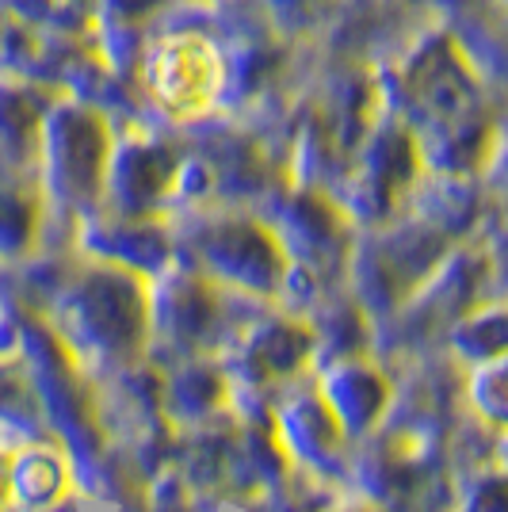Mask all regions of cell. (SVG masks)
<instances>
[{
    "instance_id": "cell-1",
    "label": "cell",
    "mask_w": 508,
    "mask_h": 512,
    "mask_svg": "<svg viewBox=\"0 0 508 512\" xmlns=\"http://www.w3.org/2000/svg\"><path fill=\"white\" fill-rule=\"evenodd\" d=\"M96 383L127 371L149 352V276L73 253V268L43 310Z\"/></svg>"
},
{
    "instance_id": "cell-2",
    "label": "cell",
    "mask_w": 508,
    "mask_h": 512,
    "mask_svg": "<svg viewBox=\"0 0 508 512\" xmlns=\"http://www.w3.org/2000/svg\"><path fill=\"white\" fill-rule=\"evenodd\" d=\"M169 230L172 245L218 287L256 302H276L287 253L264 214L214 203L203 211L172 214Z\"/></svg>"
},
{
    "instance_id": "cell-3",
    "label": "cell",
    "mask_w": 508,
    "mask_h": 512,
    "mask_svg": "<svg viewBox=\"0 0 508 512\" xmlns=\"http://www.w3.org/2000/svg\"><path fill=\"white\" fill-rule=\"evenodd\" d=\"M111 138V123L85 104H58L43 111L35 153V188L46 211L43 230L58 226L65 241H73L77 218L100 207Z\"/></svg>"
},
{
    "instance_id": "cell-4",
    "label": "cell",
    "mask_w": 508,
    "mask_h": 512,
    "mask_svg": "<svg viewBox=\"0 0 508 512\" xmlns=\"http://www.w3.org/2000/svg\"><path fill=\"white\" fill-rule=\"evenodd\" d=\"M237 299L226 287H218L211 276H203L188 256L176 253L149 276V352L146 360L165 367L176 356L191 352H214L218 341L233 325L256 314L264 302L245 306V314H233Z\"/></svg>"
},
{
    "instance_id": "cell-5",
    "label": "cell",
    "mask_w": 508,
    "mask_h": 512,
    "mask_svg": "<svg viewBox=\"0 0 508 512\" xmlns=\"http://www.w3.org/2000/svg\"><path fill=\"white\" fill-rule=\"evenodd\" d=\"M20 360L35 386L46 432L69 451V463L81 467L96 451H104L107 432L100 421V383L77 363L62 337L35 310L23 314Z\"/></svg>"
},
{
    "instance_id": "cell-6",
    "label": "cell",
    "mask_w": 508,
    "mask_h": 512,
    "mask_svg": "<svg viewBox=\"0 0 508 512\" xmlns=\"http://www.w3.org/2000/svg\"><path fill=\"white\" fill-rule=\"evenodd\" d=\"M451 245L455 241L436 234L413 214L409 218L394 214L379 226H363V234L352 237L344 264L348 295L367 310L371 325H379L413 295V287L440 264V256Z\"/></svg>"
},
{
    "instance_id": "cell-7",
    "label": "cell",
    "mask_w": 508,
    "mask_h": 512,
    "mask_svg": "<svg viewBox=\"0 0 508 512\" xmlns=\"http://www.w3.org/2000/svg\"><path fill=\"white\" fill-rule=\"evenodd\" d=\"M142 88L172 123H195L222 100L226 65L203 35H169L142 62Z\"/></svg>"
},
{
    "instance_id": "cell-8",
    "label": "cell",
    "mask_w": 508,
    "mask_h": 512,
    "mask_svg": "<svg viewBox=\"0 0 508 512\" xmlns=\"http://www.w3.org/2000/svg\"><path fill=\"white\" fill-rule=\"evenodd\" d=\"M272 432H276L279 448L287 451L291 467L329 486H344L352 440L344 436V428L333 417V409L325 406L310 375L287 383L276 394Z\"/></svg>"
},
{
    "instance_id": "cell-9",
    "label": "cell",
    "mask_w": 508,
    "mask_h": 512,
    "mask_svg": "<svg viewBox=\"0 0 508 512\" xmlns=\"http://www.w3.org/2000/svg\"><path fill=\"white\" fill-rule=\"evenodd\" d=\"M176 165L180 150H172V142L153 138L149 130H130L123 138H111L100 211L127 218H169Z\"/></svg>"
},
{
    "instance_id": "cell-10",
    "label": "cell",
    "mask_w": 508,
    "mask_h": 512,
    "mask_svg": "<svg viewBox=\"0 0 508 512\" xmlns=\"http://www.w3.org/2000/svg\"><path fill=\"white\" fill-rule=\"evenodd\" d=\"M310 379L352 444L379 428V421L390 409V398H394V371L375 352L318 363L310 371Z\"/></svg>"
},
{
    "instance_id": "cell-11",
    "label": "cell",
    "mask_w": 508,
    "mask_h": 512,
    "mask_svg": "<svg viewBox=\"0 0 508 512\" xmlns=\"http://www.w3.org/2000/svg\"><path fill=\"white\" fill-rule=\"evenodd\" d=\"M69 249L88 260H107L130 272L153 276L172 253V230L169 218H127V214L96 211L77 218Z\"/></svg>"
},
{
    "instance_id": "cell-12",
    "label": "cell",
    "mask_w": 508,
    "mask_h": 512,
    "mask_svg": "<svg viewBox=\"0 0 508 512\" xmlns=\"http://www.w3.org/2000/svg\"><path fill=\"white\" fill-rule=\"evenodd\" d=\"M161 409L176 432L230 413V386L214 352L176 356L161 367Z\"/></svg>"
},
{
    "instance_id": "cell-13",
    "label": "cell",
    "mask_w": 508,
    "mask_h": 512,
    "mask_svg": "<svg viewBox=\"0 0 508 512\" xmlns=\"http://www.w3.org/2000/svg\"><path fill=\"white\" fill-rule=\"evenodd\" d=\"M77 490L69 451L54 436L12 444L8 459V501L16 512H39Z\"/></svg>"
},
{
    "instance_id": "cell-14",
    "label": "cell",
    "mask_w": 508,
    "mask_h": 512,
    "mask_svg": "<svg viewBox=\"0 0 508 512\" xmlns=\"http://www.w3.org/2000/svg\"><path fill=\"white\" fill-rule=\"evenodd\" d=\"M302 318L310 321L314 329V367L329 360H340V356H360V352H371V318L360 302L348 295V287H329ZM310 367V371H314Z\"/></svg>"
},
{
    "instance_id": "cell-15",
    "label": "cell",
    "mask_w": 508,
    "mask_h": 512,
    "mask_svg": "<svg viewBox=\"0 0 508 512\" xmlns=\"http://www.w3.org/2000/svg\"><path fill=\"white\" fill-rule=\"evenodd\" d=\"M508 348V310L501 295L470 306L466 314L447 325L444 333V352L459 367H470V363L493 360V356H505Z\"/></svg>"
},
{
    "instance_id": "cell-16",
    "label": "cell",
    "mask_w": 508,
    "mask_h": 512,
    "mask_svg": "<svg viewBox=\"0 0 508 512\" xmlns=\"http://www.w3.org/2000/svg\"><path fill=\"white\" fill-rule=\"evenodd\" d=\"M35 436H50L43 421V409L35 398V386L27 379V367L20 356L0 360V440L23 444Z\"/></svg>"
},
{
    "instance_id": "cell-17",
    "label": "cell",
    "mask_w": 508,
    "mask_h": 512,
    "mask_svg": "<svg viewBox=\"0 0 508 512\" xmlns=\"http://www.w3.org/2000/svg\"><path fill=\"white\" fill-rule=\"evenodd\" d=\"M505 375V356H493V360L463 367V413L474 425L486 428V432H505L508 428Z\"/></svg>"
},
{
    "instance_id": "cell-18",
    "label": "cell",
    "mask_w": 508,
    "mask_h": 512,
    "mask_svg": "<svg viewBox=\"0 0 508 512\" xmlns=\"http://www.w3.org/2000/svg\"><path fill=\"white\" fill-rule=\"evenodd\" d=\"M455 512H508L505 463H478L455 474Z\"/></svg>"
},
{
    "instance_id": "cell-19",
    "label": "cell",
    "mask_w": 508,
    "mask_h": 512,
    "mask_svg": "<svg viewBox=\"0 0 508 512\" xmlns=\"http://www.w3.org/2000/svg\"><path fill=\"white\" fill-rule=\"evenodd\" d=\"M8 459H12V444L0 440V512L12 509V501H8Z\"/></svg>"
},
{
    "instance_id": "cell-20",
    "label": "cell",
    "mask_w": 508,
    "mask_h": 512,
    "mask_svg": "<svg viewBox=\"0 0 508 512\" xmlns=\"http://www.w3.org/2000/svg\"><path fill=\"white\" fill-rule=\"evenodd\" d=\"M39 512H88V501L73 490V493H65L62 501H54V505H46V509H39Z\"/></svg>"
},
{
    "instance_id": "cell-21",
    "label": "cell",
    "mask_w": 508,
    "mask_h": 512,
    "mask_svg": "<svg viewBox=\"0 0 508 512\" xmlns=\"http://www.w3.org/2000/svg\"><path fill=\"white\" fill-rule=\"evenodd\" d=\"M325 512H371V509H367V505H360L356 497H348V493H344L337 505H333V509H325Z\"/></svg>"
}]
</instances>
